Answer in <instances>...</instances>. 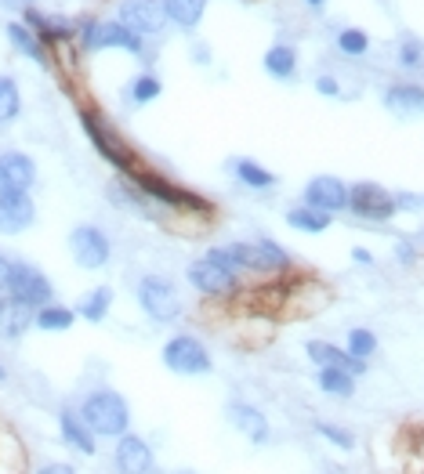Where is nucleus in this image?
<instances>
[{
    "instance_id": "f03ea898",
    "label": "nucleus",
    "mask_w": 424,
    "mask_h": 474,
    "mask_svg": "<svg viewBox=\"0 0 424 474\" xmlns=\"http://www.w3.org/2000/svg\"><path fill=\"white\" fill-rule=\"evenodd\" d=\"M80 420L95 431V438H120L131 427V406L113 387H95L80 402Z\"/></svg>"
},
{
    "instance_id": "a19ab883",
    "label": "nucleus",
    "mask_w": 424,
    "mask_h": 474,
    "mask_svg": "<svg viewBox=\"0 0 424 474\" xmlns=\"http://www.w3.org/2000/svg\"><path fill=\"white\" fill-rule=\"evenodd\" d=\"M399 258H402V261H413V251L402 243V247H399Z\"/></svg>"
},
{
    "instance_id": "bb28decb",
    "label": "nucleus",
    "mask_w": 424,
    "mask_h": 474,
    "mask_svg": "<svg viewBox=\"0 0 424 474\" xmlns=\"http://www.w3.org/2000/svg\"><path fill=\"white\" fill-rule=\"evenodd\" d=\"M233 174H236V181L240 185H247V188H272L276 185V174L272 170H265L262 163H254V160H233Z\"/></svg>"
},
{
    "instance_id": "20e7f679",
    "label": "nucleus",
    "mask_w": 424,
    "mask_h": 474,
    "mask_svg": "<svg viewBox=\"0 0 424 474\" xmlns=\"http://www.w3.org/2000/svg\"><path fill=\"white\" fill-rule=\"evenodd\" d=\"M5 294H8L12 305H23V308H33V312H37V308L51 305L55 287L48 283V276H44L41 269H33V265H26V261H12Z\"/></svg>"
},
{
    "instance_id": "a878e982",
    "label": "nucleus",
    "mask_w": 424,
    "mask_h": 474,
    "mask_svg": "<svg viewBox=\"0 0 424 474\" xmlns=\"http://www.w3.org/2000/svg\"><path fill=\"white\" fill-rule=\"evenodd\" d=\"M109 305H113V290L109 287H95V290H88L77 301V315L88 319V323H102L109 315Z\"/></svg>"
},
{
    "instance_id": "c85d7f7f",
    "label": "nucleus",
    "mask_w": 424,
    "mask_h": 474,
    "mask_svg": "<svg viewBox=\"0 0 424 474\" xmlns=\"http://www.w3.org/2000/svg\"><path fill=\"white\" fill-rule=\"evenodd\" d=\"M287 224L290 228H298V232H309V235H316V232H327L330 228V214H323V210H312V206H294V210H287Z\"/></svg>"
},
{
    "instance_id": "0eeeda50",
    "label": "nucleus",
    "mask_w": 424,
    "mask_h": 474,
    "mask_svg": "<svg viewBox=\"0 0 424 474\" xmlns=\"http://www.w3.org/2000/svg\"><path fill=\"white\" fill-rule=\"evenodd\" d=\"M163 366L171 373H181V377H203L215 369V362H210V351L192 337V333H178L163 344Z\"/></svg>"
},
{
    "instance_id": "4be33fe9",
    "label": "nucleus",
    "mask_w": 424,
    "mask_h": 474,
    "mask_svg": "<svg viewBox=\"0 0 424 474\" xmlns=\"http://www.w3.org/2000/svg\"><path fill=\"white\" fill-rule=\"evenodd\" d=\"M207 12V0H163V15L167 23L181 26V30H196L199 19Z\"/></svg>"
},
{
    "instance_id": "7ed1b4c3",
    "label": "nucleus",
    "mask_w": 424,
    "mask_h": 474,
    "mask_svg": "<svg viewBox=\"0 0 424 474\" xmlns=\"http://www.w3.org/2000/svg\"><path fill=\"white\" fill-rule=\"evenodd\" d=\"M127 178H131V185H134L138 196H149V199H156V203H163V206H174V210H199V214L210 210L196 192H189V188H181V185H174V181H167V178H160V174H152V170L134 167Z\"/></svg>"
},
{
    "instance_id": "c9c22d12",
    "label": "nucleus",
    "mask_w": 424,
    "mask_h": 474,
    "mask_svg": "<svg viewBox=\"0 0 424 474\" xmlns=\"http://www.w3.org/2000/svg\"><path fill=\"white\" fill-rule=\"evenodd\" d=\"M399 62H402L406 69L420 66V62H424V44H420V41H413V37H406V41H402V48H399Z\"/></svg>"
},
{
    "instance_id": "cd10ccee",
    "label": "nucleus",
    "mask_w": 424,
    "mask_h": 474,
    "mask_svg": "<svg viewBox=\"0 0 424 474\" xmlns=\"http://www.w3.org/2000/svg\"><path fill=\"white\" fill-rule=\"evenodd\" d=\"M23 113V91L15 84V77H0V127L15 123Z\"/></svg>"
},
{
    "instance_id": "ddd939ff",
    "label": "nucleus",
    "mask_w": 424,
    "mask_h": 474,
    "mask_svg": "<svg viewBox=\"0 0 424 474\" xmlns=\"http://www.w3.org/2000/svg\"><path fill=\"white\" fill-rule=\"evenodd\" d=\"M189 283L203 294V297H229L233 290H236V272H229V269H222V265H215V261H192L189 265Z\"/></svg>"
},
{
    "instance_id": "2f4dec72",
    "label": "nucleus",
    "mask_w": 424,
    "mask_h": 474,
    "mask_svg": "<svg viewBox=\"0 0 424 474\" xmlns=\"http://www.w3.org/2000/svg\"><path fill=\"white\" fill-rule=\"evenodd\" d=\"M345 351L352 355V359H359V362H366L373 351H377V333L373 330H348V344H345Z\"/></svg>"
},
{
    "instance_id": "c756f323",
    "label": "nucleus",
    "mask_w": 424,
    "mask_h": 474,
    "mask_svg": "<svg viewBox=\"0 0 424 474\" xmlns=\"http://www.w3.org/2000/svg\"><path fill=\"white\" fill-rule=\"evenodd\" d=\"M319 387H323V395H330V398H352V395H355V377L330 366V369H319Z\"/></svg>"
},
{
    "instance_id": "4468645a",
    "label": "nucleus",
    "mask_w": 424,
    "mask_h": 474,
    "mask_svg": "<svg viewBox=\"0 0 424 474\" xmlns=\"http://www.w3.org/2000/svg\"><path fill=\"white\" fill-rule=\"evenodd\" d=\"M305 206L323 210V214H341V210H348V185L341 178L319 174L305 185Z\"/></svg>"
},
{
    "instance_id": "2eb2a0df",
    "label": "nucleus",
    "mask_w": 424,
    "mask_h": 474,
    "mask_svg": "<svg viewBox=\"0 0 424 474\" xmlns=\"http://www.w3.org/2000/svg\"><path fill=\"white\" fill-rule=\"evenodd\" d=\"M37 185V163L19 152V149H8L0 152V192H30Z\"/></svg>"
},
{
    "instance_id": "393cba45",
    "label": "nucleus",
    "mask_w": 424,
    "mask_h": 474,
    "mask_svg": "<svg viewBox=\"0 0 424 474\" xmlns=\"http://www.w3.org/2000/svg\"><path fill=\"white\" fill-rule=\"evenodd\" d=\"M8 41H12V48H15L19 55H26V59H33V62H48V51H44L41 37H37L30 26L12 23V26H8Z\"/></svg>"
},
{
    "instance_id": "6ab92c4d",
    "label": "nucleus",
    "mask_w": 424,
    "mask_h": 474,
    "mask_svg": "<svg viewBox=\"0 0 424 474\" xmlns=\"http://www.w3.org/2000/svg\"><path fill=\"white\" fill-rule=\"evenodd\" d=\"M59 431H62V442H66L69 449H77V452H84V456H95V452H98L95 431L80 420L77 409H62V413H59Z\"/></svg>"
},
{
    "instance_id": "473e14b6",
    "label": "nucleus",
    "mask_w": 424,
    "mask_h": 474,
    "mask_svg": "<svg viewBox=\"0 0 424 474\" xmlns=\"http://www.w3.org/2000/svg\"><path fill=\"white\" fill-rule=\"evenodd\" d=\"M33 308H23V305H12L8 301V312H5V319H0V323H5V333L8 337H23L30 326H33Z\"/></svg>"
},
{
    "instance_id": "4c0bfd02",
    "label": "nucleus",
    "mask_w": 424,
    "mask_h": 474,
    "mask_svg": "<svg viewBox=\"0 0 424 474\" xmlns=\"http://www.w3.org/2000/svg\"><path fill=\"white\" fill-rule=\"evenodd\" d=\"M37 474H77V467H69V463H59V460H55V463H44Z\"/></svg>"
},
{
    "instance_id": "72a5a7b5",
    "label": "nucleus",
    "mask_w": 424,
    "mask_h": 474,
    "mask_svg": "<svg viewBox=\"0 0 424 474\" xmlns=\"http://www.w3.org/2000/svg\"><path fill=\"white\" fill-rule=\"evenodd\" d=\"M337 51L348 55V59H359V55L370 51V37L363 30H341L337 33Z\"/></svg>"
},
{
    "instance_id": "1a4fd4ad",
    "label": "nucleus",
    "mask_w": 424,
    "mask_h": 474,
    "mask_svg": "<svg viewBox=\"0 0 424 474\" xmlns=\"http://www.w3.org/2000/svg\"><path fill=\"white\" fill-rule=\"evenodd\" d=\"M69 254L80 269L95 272V269H106L109 258H113V247H109V235L95 224H77L69 232Z\"/></svg>"
},
{
    "instance_id": "39448f33",
    "label": "nucleus",
    "mask_w": 424,
    "mask_h": 474,
    "mask_svg": "<svg viewBox=\"0 0 424 474\" xmlns=\"http://www.w3.org/2000/svg\"><path fill=\"white\" fill-rule=\"evenodd\" d=\"M80 123H84V131H88V138H91V145L98 149L102 160H109V163H113L116 170H124V174H131V170L138 167V160L131 156V149L124 145V138H120L98 113L84 109V113H80Z\"/></svg>"
},
{
    "instance_id": "79ce46f5",
    "label": "nucleus",
    "mask_w": 424,
    "mask_h": 474,
    "mask_svg": "<svg viewBox=\"0 0 424 474\" xmlns=\"http://www.w3.org/2000/svg\"><path fill=\"white\" fill-rule=\"evenodd\" d=\"M305 5H312V8H323V5H327V0H305Z\"/></svg>"
},
{
    "instance_id": "9d476101",
    "label": "nucleus",
    "mask_w": 424,
    "mask_h": 474,
    "mask_svg": "<svg viewBox=\"0 0 424 474\" xmlns=\"http://www.w3.org/2000/svg\"><path fill=\"white\" fill-rule=\"evenodd\" d=\"M348 210L363 221H388L395 214V196L377 181H359L348 185Z\"/></svg>"
},
{
    "instance_id": "f3484780",
    "label": "nucleus",
    "mask_w": 424,
    "mask_h": 474,
    "mask_svg": "<svg viewBox=\"0 0 424 474\" xmlns=\"http://www.w3.org/2000/svg\"><path fill=\"white\" fill-rule=\"evenodd\" d=\"M229 424H233L244 438H251V445H265V442L272 438V427H269V420H265V413H262L258 406L233 402V406H229Z\"/></svg>"
},
{
    "instance_id": "5701e85b",
    "label": "nucleus",
    "mask_w": 424,
    "mask_h": 474,
    "mask_svg": "<svg viewBox=\"0 0 424 474\" xmlns=\"http://www.w3.org/2000/svg\"><path fill=\"white\" fill-rule=\"evenodd\" d=\"M265 73L276 77V80H294V73H298V51L290 44H272L265 51Z\"/></svg>"
},
{
    "instance_id": "7c9ffc66",
    "label": "nucleus",
    "mask_w": 424,
    "mask_h": 474,
    "mask_svg": "<svg viewBox=\"0 0 424 474\" xmlns=\"http://www.w3.org/2000/svg\"><path fill=\"white\" fill-rule=\"evenodd\" d=\"M160 91H163V84L152 73H138L131 80V87H127V98H131V105H149V102L160 98Z\"/></svg>"
},
{
    "instance_id": "f257e3e1",
    "label": "nucleus",
    "mask_w": 424,
    "mask_h": 474,
    "mask_svg": "<svg viewBox=\"0 0 424 474\" xmlns=\"http://www.w3.org/2000/svg\"><path fill=\"white\" fill-rule=\"evenodd\" d=\"M207 261H215L229 272H262V276H272V272H287L290 269V258L280 243L272 240H262V243H229V247H210L207 251Z\"/></svg>"
},
{
    "instance_id": "f8f14e48",
    "label": "nucleus",
    "mask_w": 424,
    "mask_h": 474,
    "mask_svg": "<svg viewBox=\"0 0 424 474\" xmlns=\"http://www.w3.org/2000/svg\"><path fill=\"white\" fill-rule=\"evenodd\" d=\"M113 463H116L120 474H156V456H152L149 442L138 438V434H131V431L116 438Z\"/></svg>"
},
{
    "instance_id": "6e6552de",
    "label": "nucleus",
    "mask_w": 424,
    "mask_h": 474,
    "mask_svg": "<svg viewBox=\"0 0 424 474\" xmlns=\"http://www.w3.org/2000/svg\"><path fill=\"white\" fill-rule=\"evenodd\" d=\"M80 48L84 51H106V48H120L127 55H145V44L138 33H131L120 23H84L80 26Z\"/></svg>"
},
{
    "instance_id": "a211bd4d",
    "label": "nucleus",
    "mask_w": 424,
    "mask_h": 474,
    "mask_svg": "<svg viewBox=\"0 0 424 474\" xmlns=\"http://www.w3.org/2000/svg\"><path fill=\"white\" fill-rule=\"evenodd\" d=\"M305 355L319 366V369H345V373H352V377H359V373H366V362H359V359H352L345 348H337V344H330V341H309L305 344Z\"/></svg>"
},
{
    "instance_id": "58836bf2",
    "label": "nucleus",
    "mask_w": 424,
    "mask_h": 474,
    "mask_svg": "<svg viewBox=\"0 0 424 474\" xmlns=\"http://www.w3.org/2000/svg\"><path fill=\"white\" fill-rule=\"evenodd\" d=\"M8 272H12V261H8L5 254H0V290L8 287Z\"/></svg>"
},
{
    "instance_id": "412c9836",
    "label": "nucleus",
    "mask_w": 424,
    "mask_h": 474,
    "mask_svg": "<svg viewBox=\"0 0 424 474\" xmlns=\"http://www.w3.org/2000/svg\"><path fill=\"white\" fill-rule=\"evenodd\" d=\"M23 15H26V26L41 37V44H69V37L77 33L69 23L51 19V15H44V12H33V8H26Z\"/></svg>"
},
{
    "instance_id": "423d86ee",
    "label": "nucleus",
    "mask_w": 424,
    "mask_h": 474,
    "mask_svg": "<svg viewBox=\"0 0 424 474\" xmlns=\"http://www.w3.org/2000/svg\"><path fill=\"white\" fill-rule=\"evenodd\" d=\"M138 305H142V312H145L149 319H156V323H174V319L185 312L178 287H174L171 279H163V276H145V279L138 283Z\"/></svg>"
},
{
    "instance_id": "f704fd0d",
    "label": "nucleus",
    "mask_w": 424,
    "mask_h": 474,
    "mask_svg": "<svg viewBox=\"0 0 424 474\" xmlns=\"http://www.w3.org/2000/svg\"><path fill=\"white\" fill-rule=\"evenodd\" d=\"M316 434L319 438H327L334 449H341V452H352L355 449V438H352V431H345V427H334V424H327V420H316Z\"/></svg>"
},
{
    "instance_id": "9b49d317",
    "label": "nucleus",
    "mask_w": 424,
    "mask_h": 474,
    "mask_svg": "<svg viewBox=\"0 0 424 474\" xmlns=\"http://www.w3.org/2000/svg\"><path fill=\"white\" fill-rule=\"evenodd\" d=\"M120 26H127L138 37H156L167 26L160 0H124L120 5Z\"/></svg>"
},
{
    "instance_id": "c03bdc74",
    "label": "nucleus",
    "mask_w": 424,
    "mask_h": 474,
    "mask_svg": "<svg viewBox=\"0 0 424 474\" xmlns=\"http://www.w3.org/2000/svg\"><path fill=\"white\" fill-rule=\"evenodd\" d=\"M0 380H8V369H5V366H0Z\"/></svg>"
},
{
    "instance_id": "a18cd8bd",
    "label": "nucleus",
    "mask_w": 424,
    "mask_h": 474,
    "mask_svg": "<svg viewBox=\"0 0 424 474\" xmlns=\"http://www.w3.org/2000/svg\"><path fill=\"white\" fill-rule=\"evenodd\" d=\"M174 474H199V470H189V467H185V470H174Z\"/></svg>"
},
{
    "instance_id": "dca6fc26",
    "label": "nucleus",
    "mask_w": 424,
    "mask_h": 474,
    "mask_svg": "<svg viewBox=\"0 0 424 474\" xmlns=\"http://www.w3.org/2000/svg\"><path fill=\"white\" fill-rule=\"evenodd\" d=\"M37 221L30 192H0V235H19Z\"/></svg>"
},
{
    "instance_id": "ea45409f",
    "label": "nucleus",
    "mask_w": 424,
    "mask_h": 474,
    "mask_svg": "<svg viewBox=\"0 0 424 474\" xmlns=\"http://www.w3.org/2000/svg\"><path fill=\"white\" fill-rule=\"evenodd\" d=\"M352 261H359V265H373V254L363 251V247H355V251H352Z\"/></svg>"
},
{
    "instance_id": "aec40b11",
    "label": "nucleus",
    "mask_w": 424,
    "mask_h": 474,
    "mask_svg": "<svg viewBox=\"0 0 424 474\" xmlns=\"http://www.w3.org/2000/svg\"><path fill=\"white\" fill-rule=\"evenodd\" d=\"M384 109L395 116H424V87L417 84H392L384 91Z\"/></svg>"
},
{
    "instance_id": "b1692460",
    "label": "nucleus",
    "mask_w": 424,
    "mask_h": 474,
    "mask_svg": "<svg viewBox=\"0 0 424 474\" xmlns=\"http://www.w3.org/2000/svg\"><path fill=\"white\" fill-rule=\"evenodd\" d=\"M73 323H77V312L66 308V305H44V308H37V315H33V326L44 330V333H66Z\"/></svg>"
},
{
    "instance_id": "37998d69",
    "label": "nucleus",
    "mask_w": 424,
    "mask_h": 474,
    "mask_svg": "<svg viewBox=\"0 0 424 474\" xmlns=\"http://www.w3.org/2000/svg\"><path fill=\"white\" fill-rule=\"evenodd\" d=\"M5 312H8V301H0V319H5Z\"/></svg>"
},
{
    "instance_id": "e433bc0d",
    "label": "nucleus",
    "mask_w": 424,
    "mask_h": 474,
    "mask_svg": "<svg viewBox=\"0 0 424 474\" xmlns=\"http://www.w3.org/2000/svg\"><path fill=\"white\" fill-rule=\"evenodd\" d=\"M316 91L327 95V98H341V84H337L334 77H319V80H316Z\"/></svg>"
}]
</instances>
